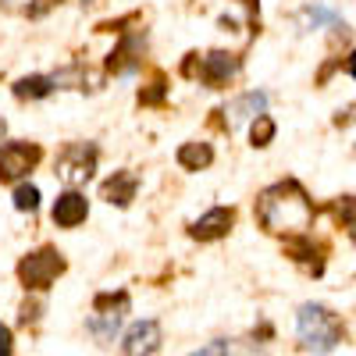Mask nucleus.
I'll return each mask as SVG.
<instances>
[{
  "instance_id": "obj_1",
  "label": "nucleus",
  "mask_w": 356,
  "mask_h": 356,
  "mask_svg": "<svg viewBox=\"0 0 356 356\" xmlns=\"http://www.w3.org/2000/svg\"><path fill=\"white\" fill-rule=\"evenodd\" d=\"M257 218L275 235H300L314 221V207H310L307 189L296 178H285V182L267 186L257 196Z\"/></svg>"
},
{
  "instance_id": "obj_2",
  "label": "nucleus",
  "mask_w": 356,
  "mask_h": 356,
  "mask_svg": "<svg viewBox=\"0 0 356 356\" xmlns=\"http://www.w3.org/2000/svg\"><path fill=\"white\" fill-rule=\"evenodd\" d=\"M296 328H300V349L332 353V349H339V342H342V324H339V317H335L328 307H321V303L300 307Z\"/></svg>"
},
{
  "instance_id": "obj_3",
  "label": "nucleus",
  "mask_w": 356,
  "mask_h": 356,
  "mask_svg": "<svg viewBox=\"0 0 356 356\" xmlns=\"http://www.w3.org/2000/svg\"><path fill=\"white\" fill-rule=\"evenodd\" d=\"M97 171V146L93 143H68L61 157H57V178L68 186V189H79L86 186Z\"/></svg>"
},
{
  "instance_id": "obj_4",
  "label": "nucleus",
  "mask_w": 356,
  "mask_h": 356,
  "mask_svg": "<svg viewBox=\"0 0 356 356\" xmlns=\"http://www.w3.org/2000/svg\"><path fill=\"white\" fill-rule=\"evenodd\" d=\"M65 271V257L57 250H40V253H29L18 264V278L25 289H50L54 278Z\"/></svg>"
},
{
  "instance_id": "obj_5",
  "label": "nucleus",
  "mask_w": 356,
  "mask_h": 356,
  "mask_svg": "<svg viewBox=\"0 0 356 356\" xmlns=\"http://www.w3.org/2000/svg\"><path fill=\"white\" fill-rule=\"evenodd\" d=\"M97 314L89 317V332H93L100 342H111L114 332L122 328V317L129 310V292H118V296H97Z\"/></svg>"
},
{
  "instance_id": "obj_6",
  "label": "nucleus",
  "mask_w": 356,
  "mask_h": 356,
  "mask_svg": "<svg viewBox=\"0 0 356 356\" xmlns=\"http://www.w3.org/2000/svg\"><path fill=\"white\" fill-rule=\"evenodd\" d=\"M40 146L36 143H8L0 146V182H18L40 164Z\"/></svg>"
},
{
  "instance_id": "obj_7",
  "label": "nucleus",
  "mask_w": 356,
  "mask_h": 356,
  "mask_svg": "<svg viewBox=\"0 0 356 356\" xmlns=\"http://www.w3.org/2000/svg\"><path fill=\"white\" fill-rule=\"evenodd\" d=\"M232 221H235L232 207H214V211H207L200 221H193L189 235H193V239H200V243H214V239H221V235H228Z\"/></svg>"
},
{
  "instance_id": "obj_8",
  "label": "nucleus",
  "mask_w": 356,
  "mask_h": 356,
  "mask_svg": "<svg viewBox=\"0 0 356 356\" xmlns=\"http://www.w3.org/2000/svg\"><path fill=\"white\" fill-rule=\"evenodd\" d=\"M235 72H239V57H235V54H225V50L207 54L203 65H200V79L211 86V89H221Z\"/></svg>"
},
{
  "instance_id": "obj_9",
  "label": "nucleus",
  "mask_w": 356,
  "mask_h": 356,
  "mask_svg": "<svg viewBox=\"0 0 356 356\" xmlns=\"http://www.w3.org/2000/svg\"><path fill=\"white\" fill-rule=\"evenodd\" d=\"M54 225H61V228H79L82 221H86V214H89V203H86V196L79 193V189H68L65 196H57V203H54Z\"/></svg>"
},
{
  "instance_id": "obj_10",
  "label": "nucleus",
  "mask_w": 356,
  "mask_h": 356,
  "mask_svg": "<svg viewBox=\"0 0 356 356\" xmlns=\"http://www.w3.org/2000/svg\"><path fill=\"white\" fill-rule=\"evenodd\" d=\"M122 349L129 356H139V353H157L161 349V324L157 321H139L125 332V342Z\"/></svg>"
},
{
  "instance_id": "obj_11",
  "label": "nucleus",
  "mask_w": 356,
  "mask_h": 356,
  "mask_svg": "<svg viewBox=\"0 0 356 356\" xmlns=\"http://www.w3.org/2000/svg\"><path fill=\"white\" fill-rule=\"evenodd\" d=\"M136 189H139V178H136L132 171H114L107 182H104L100 196H104L107 203H114V207H129V203L136 200Z\"/></svg>"
},
{
  "instance_id": "obj_12",
  "label": "nucleus",
  "mask_w": 356,
  "mask_h": 356,
  "mask_svg": "<svg viewBox=\"0 0 356 356\" xmlns=\"http://www.w3.org/2000/svg\"><path fill=\"white\" fill-rule=\"evenodd\" d=\"M143 50H146V36H143V33L125 36L122 43H118V50L111 54L107 68H111V72H136V68H139V57H143Z\"/></svg>"
},
{
  "instance_id": "obj_13",
  "label": "nucleus",
  "mask_w": 356,
  "mask_h": 356,
  "mask_svg": "<svg viewBox=\"0 0 356 356\" xmlns=\"http://www.w3.org/2000/svg\"><path fill=\"white\" fill-rule=\"evenodd\" d=\"M264 107H267V97L264 93H257V89H253V93H243L239 100H232L228 104V129L232 125H239V122H246V118H257V114H264Z\"/></svg>"
},
{
  "instance_id": "obj_14",
  "label": "nucleus",
  "mask_w": 356,
  "mask_h": 356,
  "mask_svg": "<svg viewBox=\"0 0 356 356\" xmlns=\"http://www.w3.org/2000/svg\"><path fill=\"white\" fill-rule=\"evenodd\" d=\"M211 161H214L211 143H182L178 146V164L186 171H203V168H211Z\"/></svg>"
},
{
  "instance_id": "obj_15",
  "label": "nucleus",
  "mask_w": 356,
  "mask_h": 356,
  "mask_svg": "<svg viewBox=\"0 0 356 356\" xmlns=\"http://www.w3.org/2000/svg\"><path fill=\"white\" fill-rule=\"evenodd\" d=\"M54 79H43V75H29V79H18L15 82V97L18 100H43L54 93Z\"/></svg>"
},
{
  "instance_id": "obj_16",
  "label": "nucleus",
  "mask_w": 356,
  "mask_h": 356,
  "mask_svg": "<svg viewBox=\"0 0 356 356\" xmlns=\"http://www.w3.org/2000/svg\"><path fill=\"white\" fill-rule=\"evenodd\" d=\"M271 139H275V122L267 114H257L253 129H250V143L253 146H271Z\"/></svg>"
},
{
  "instance_id": "obj_17",
  "label": "nucleus",
  "mask_w": 356,
  "mask_h": 356,
  "mask_svg": "<svg viewBox=\"0 0 356 356\" xmlns=\"http://www.w3.org/2000/svg\"><path fill=\"white\" fill-rule=\"evenodd\" d=\"M285 253H289L292 260L307 264V260H314V243H310L307 235L300 232V235H296V239H289V243H285Z\"/></svg>"
},
{
  "instance_id": "obj_18",
  "label": "nucleus",
  "mask_w": 356,
  "mask_h": 356,
  "mask_svg": "<svg viewBox=\"0 0 356 356\" xmlns=\"http://www.w3.org/2000/svg\"><path fill=\"white\" fill-rule=\"evenodd\" d=\"M15 207L18 211H36L40 207V189L36 186H18L15 189Z\"/></svg>"
},
{
  "instance_id": "obj_19",
  "label": "nucleus",
  "mask_w": 356,
  "mask_h": 356,
  "mask_svg": "<svg viewBox=\"0 0 356 356\" xmlns=\"http://www.w3.org/2000/svg\"><path fill=\"white\" fill-rule=\"evenodd\" d=\"M324 22H332V25H335L339 15L328 11V8H307V11H303V25H307V29H317V25H324Z\"/></svg>"
},
{
  "instance_id": "obj_20",
  "label": "nucleus",
  "mask_w": 356,
  "mask_h": 356,
  "mask_svg": "<svg viewBox=\"0 0 356 356\" xmlns=\"http://www.w3.org/2000/svg\"><path fill=\"white\" fill-rule=\"evenodd\" d=\"M164 93H168L164 79H154V82H150V89H143V93H139V104H161V100H164Z\"/></svg>"
},
{
  "instance_id": "obj_21",
  "label": "nucleus",
  "mask_w": 356,
  "mask_h": 356,
  "mask_svg": "<svg viewBox=\"0 0 356 356\" xmlns=\"http://www.w3.org/2000/svg\"><path fill=\"white\" fill-rule=\"evenodd\" d=\"M353 122H356V104H349L346 111L335 114V125H339V129H346V125H353Z\"/></svg>"
},
{
  "instance_id": "obj_22",
  "label": "nucleus",
  "mask_w": 356,
  "mask_h": 356,
  "mask_svg": "<svg viewBox=\"0 0 356 356\" xmlns=\"http://www.w3.org/2000/svg\"><path fill=\"white\" fill-rule=\"evenodd\" d=\"M232 346L225 342V339H218V342H211V346H200V356H211V353H228Z\"/></svg>"
},
{
  "instance_id": "obj_23",
  "label": "nucleus",
  "mask_w": 356,
  "mask_h": 356,
  "mask_svg": "<svg viewBox=\"0 0 356 356\" xmlns=\"http://www.w3.org/2000/svg\"><path fill=\"white\" fill-rule=\"evenodd\" d=\"M15 349V342H11V328H4L0 324V353H11Z\"/></svg>"
},
{
  "instance_id": "obj_24",
  "label": "nucleus",
  "mask_w": 356,
  "mask_h": 356,
  "mask_svg": "<svg viewBox=\"0 0 356 356\" xmlns=\"http://www.w3.org/2000/svg\"><path fill=\"white\" fill-rule=\"evenodd\" d=\"M346 221H349V239H353V243H356V211H353V214H349V218H346Z\"/></svg>"
},
{
  "instance_id": "obj_25",
  "label": "nucleus",
  "mask_w": 356,
  "mask_h": 356,
  "mask_svg": "<svg viewBox=\"0 0 356 356\" xmlns=\"http://www.w3.org/2000/svg\"><path fill=\"white\" fill-rule=\"evenodd\" d=\"M346 68H349V75H353V79H356V50H353V54H349V65H346Z\"/></svg>"
},
{
  "instance_id": "obj_26",
  "label": "nucleus",
  "mask_w": 356,
  "mask_h": 356,
  "mask_svg": "<svg viewBox=\"0 0 356 356\" xmlns=\"http://www.w3.org/2000/svg\"><path fill=\"white\" fill-rule=\"evenodd\" d=\"M243 4H246L250 11H257V0H243Z\"/></svg>"
},
{
  "instance_id": "obj_27",
  "label": "nucleus",
  "mask_w": 356,
  "mask_h": 356,
  "mask_svg": "<svg viewBox=\"0 0 356 356\" xmlns=\"http://www.w3.org/2000/svg\"><path fill=\"white\" fill-rule=\"evenodd\" d=\"M0 132H4V122H0Z\"/></svg>"
}]
</instances>
